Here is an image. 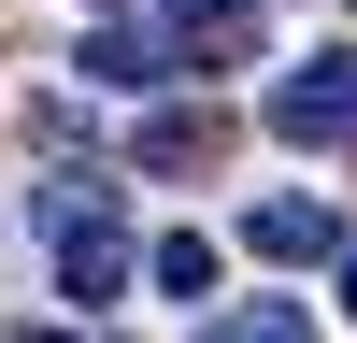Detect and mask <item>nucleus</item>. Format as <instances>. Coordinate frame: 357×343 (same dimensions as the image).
Instances as JSON below:
<instances>
[{"label":"nucleus","mask_w":357,"mask_h":343,"mask_svg":"<svg viewBox=\"0 0 357 343\" xmlns=\"http://www.w3.org/2000/svg\"><path fill=\"white\" fill-rule=\"evenodd\" d=\"M257 114H272V143H357V43H314V57H286Z\"/></svg>","instance_id":"1"},{"label":"nucleus","mask_w":357,"mask_h":343,"mask_svg":"<svg viewBox=\"0 0 357 343\" xmlns=\"http://www.w3.org/2000/svg\"><path fill=\"white\" fill-rule=\"evenodd\" d=\"M143 243L114 229V200H86V215H57V300H129Z\"/></svg>","instance_id":"2"},{"label":"nucleus","mask_w":357,"mask_h":343,"mask_svg":"<svg viewBox=\"0 0 357 343\" xmlns=\"http://www.w3.org/2000/svg\"><path fill=\"white\" fill-rule=\"evenodd\" d=\"M158 43L172 72H229V57H257V0H158Z\"/></svg>","instance_id":"3"},{"label":"nucleus","mask_w":357,"mask_h":343,"mask_svg":"<svg viewBox=\"0 0 357 343\" xmlns=\"http://www.w3.org/2000/svg\"><path fill=\"white\" fill-rule=\"evenodd\" d=\"M243 243L272 257V272H314V257H343V215H329V200H301V186H272V200L243 215Z\"/></svg>","instance_id":"4"},{"label":"nucleus","mask_w":357,"mask_h":343,"mask_svg":"<svg viewBox=\"0 0 357 343\" xmlns=\"http://www.w3.org/2000/svg\"><path fill=\"white\" fill-rule=\"evenodd\" d=\"M86 86H114V100L172 86V43H158V15H143V29H86Z\"/></svg>","instance_id":"5"},{"label":"nucleus","mask_w":357,"mask_h":343,"mask_svg":"<svg viewBox=\"0 0 357 343\" xmlns=\"http://www.w3.org/2000/svg\"><path fill=\"white\" fill-rule=\"evenodd\" d=\"M215 229H158V243H143V286H158V300H215Z\"/></svg>","instance_id":"6"},{"label":"nucleus","mask_w":357,"mask_h":343,"mask_svg":"<svg viewBox=\"0 0 357 343\" xmlns=\"http://www.w3.org/2000/svg\"><path fill=\"white\" fill-rule=\"evenodd\" d=\"M215 143H229L215 114H143V143H129V158H143V172H215Z\"/></svg>","instance_id":"7"},{"label":"nucleus","mask_w":357,"mask_h":343,"mask_svg":"<svg viewBox=\"0 0 357 343\" xmlns=\"http://www.w3.org/2000/svg\"><path fill=\"white\" fill-rule=\"evenodd\" d=\"M200 343H314V300H229L200 314Z\"/></svg>","instance_id":"8"},{"label":"nucleus","mask_w":357,"mask_h":343,"mask_svg":"<svg viewBox=\"0 0 357 343\" xmlns=\"http://www.w3.org/2000/svg\"><path fill=\"white\" fill-rule=\"evenodd\" d=\"M343 314H357V243H343Z\"/></svg>","instance_id":"9"},{"label":"nucleus","mask_w":357,"mask_h":343,"mask_svg":"<svg viewBox=\"0 0 357 343\" xmlns=\"http://www.w3.org/2000/svg\"><path fill=\"white\" fill-rule=\"evenodd\" d=\"M15 343H86V329H15Z\"/></svg>","instance_id":"10"}]
</instances>
